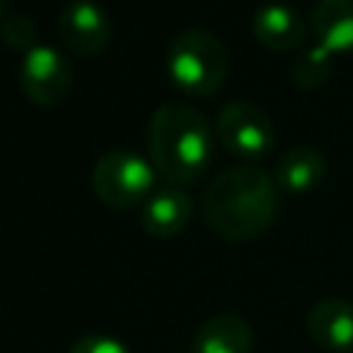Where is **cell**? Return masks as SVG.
<instances>
[{"label": "cell", "mask_w": 353, "mask_h": 353, "mask_svg": "<svg viewBox=\"0 0 353 353\" xmlns=\"http://www.w3.org/2000/svg\"><path fill=\"white\" fill-rule=\"evenodd\" d=\"M279 210V188L273 176L254 165L240 163L212 176L204 193V218L212 234L229 243H248L262 237Z\"/></svg>", "instance_id": "1"}, {"label": "cell", "mask_w": 353, "mask_h": 353, "mask_svg": "<svg viewBox=\"0 0 353 353\" xmlns=\"http://www.w3.org/2000/svg\"><path fill=\"white\" fill-rule=\"evenodd\" d=\"M215 127L188 102L160 105L146 124V152L157 176L168 185H193L212 160Z\"/></svg>", "instance_id": "2"}, {"label": "cell", "mask_w": 353, "mask_h": 353, "mask_svg": "<svg viewBox=\"0 0 353 353\" xmlns=\"http://www.w3.org/2000/svg\"><path fill=\"white\" fill-rule=\"evenodd\" d=\"M165 74L185 97H212L229 74V52L215 33L188 28L165 50Z\"/></svg>", "instance_id": "3"}, {"label": "cell", "mask_w": 353, "mask_h": 353, "mask_svg": "<svg viewBox=\"0 0 353 353\" xmlns=\"http://www.w3.org/2000/svg\"><path fill=\"white\" fill-rule=\"evenodd\" d=\"M157 171L149 157L132 149H110L97 157L91 168V188L110 210H135L157 190Z\"/></svg>", "instance_id": "4"}, {"label": "cell", "mask_w": 353, "mask_h": 353, "mask_svg": "<svg viewBox=\"0 0 353 353\" xmlns=\"http://www.w3.org/2000/svg\"><path fill=\"white\" fill-rule=\"evenodd\" d=\"M215 138L240 160L254 163L265 157L276 143V124L254 102L234 99L221 108L215 119Z\"/></svg>", "instance_id": "5"}, {"label": "cell", "mask_w": 353, "mask_h": 353, "mask_svg": "<svg viewBox=\"0 0 353 353\" xmlns=\"http://www.w3.org/2000/svg\"><path fill=\"white\" fill-rule=\"evenodd\" d=\"M19 88L39 108L61 105L72 94V88H74L72 61L61 50H55L50 44H36L33 50H28L22 55Z\"/></svg>", "instance_id": "6"}, {"label": "cell", "mask_w": 353, "mask_h": 353, "mask_svg": "<svg viewBox=\"0 0 353 353\" xmlns=\"http://www.w3.org/2000/svg\"><path fill=\"white\" fill-rule=\"evenodd\" d=\"M58 39L77 58L99 55L110 41V19L94 0H69L58 14Z\"/></svg>", "instance_id": "7"}, {"label": "cell", "mask_w": 353, "mask_h": 353, "mask_svg": "<svg viewBox=\"0 0 353 353\" xmlns=\"http://www.w3.org/2000/svg\"><path fill=\"white\" fill-rule=\"evenodd\" d=\"M306 334L323 350H353V303L336 295L320 298L306 312Z\"/></svg>", "instance_id": "8"}, {"label": "cell", "mask_w": 353, "mask_h": 353, "mask_svg": "<svg viewBox=\"0 0 353 353\" xmlns=\"http://www.w3.org/2000/svg\"><path fill=\"white\" fill-rule=\"evenodd\" d=\"M193 218V199L188 196L185 188H176V185H168V188H157L143 210H141V226L149 237H157V240H168V237H176L188 229Z\"/></svg>", "instance_id": "9"}, {"label": "cell", "mask_w": 353, "mask_h": 353, "mask_svg": "<svg viewBox=\"0 0 353 353\" xmlns=\"http://www.w3.org/2000/svg\"><path fill=\"white\" fill-rule=\"evenodd\" d=\"M254 39L270 52H292L306 39V25L292 6L265 3L251 17Z\"/></svg>", "instance_id": "10"}, {"label": "cell", "mask_w": 353, "mask_h": 353, "mask_svg": "<svg viewBox=\"0 0 353 353\" xmlns=\"http://www.w3.org/2000/svg\"><path fill=\"white\" fill-rule=\"evenodd\" d=\"M270 176L281 193H290V196L309 193L325 176V157L320 149H314L309 143H295L276 157Z\"/></svg>", "instance_id": "11"}, {"label": "cell", "mask_w": 353, "mask_h": 353, "mask_svg": "<svg viewBox=\"0 0 353 353\" xmlns=\"http://www.w3.org/2000/svg\"><path fill=\"white\" fill-rule=\"evenodd\" d=\"M190 353H254V328L234 312L212 314L196 328Z\"/></svg>", "instance_id": "12"}, {"label": "cell", "mask_w": 353, "mask_h": 353, "mask_svg": "<svg viewBox=\"0 0 353 353\" xmlns=\"http://www.w3.org/2000/svg\"><path fill=\"white\" fill-rule=\"evenodd\" d=\"M309 28L317 44L334 58L353 55V0H317Z\"/></svg>", "instance_id": "13"}, {"label": "cell", "mask_w": 353, "mask_h": 353, "mask_svg": "<svg viewBox=\"0 0 353 353\" xmlns=\"http://www.w3.org/2000/svg\"><path fill=\"white\" fill-rule=\"evenodd\" d=\"M331 72H334V55L328 50H323L320 44L303 50L292 61V66H290L292 83L298 88H303V91H314L320 85H325L328 77H331Z\"/></svg>", "instance_id": "14"}, {"label": "cell", "mask_w": 353, "mask_h": 353, "mask_svg": "<svg viewBox=\"0 0 353 353\" xmlns=\"http://www.w3.org/2000/svg\"><path fill=\"white\" fill-rule=\"evenodd\" d=\"M0 39L6 47L19 50L22 55L36 47V22L28 14H8L0 25Z\"/></svg>", "instance_id": "15"}, {"label": "cell", "mask_w": 353, "mask_h": 353, "mask_svg": "<svg viewBox=\"0 0 353 353\" xmlns=\"http://www.w3.org/2000/svg\"><path fill=\"white\" fill-rule=\"evenodd\" d=\"M69 353H130L127 345H121L119 339L113 336H102V334H91V336H83L77 339Z\"/></svg>", "instance_id": "16"}, {"label": "cell", "mask_w": 353, "mask_h": 353, "mask_svg": "<svg viewBox=\"0 0 353 353\" xmlns=\"http://www.w3.org/2000/svg\"><path fill=\"white\" fill-rule=\"evenodd\" d=\"M6 11H8V0H0V22L6 19Z\"/></svg>", "instance_id": "17"}]
</instances>
